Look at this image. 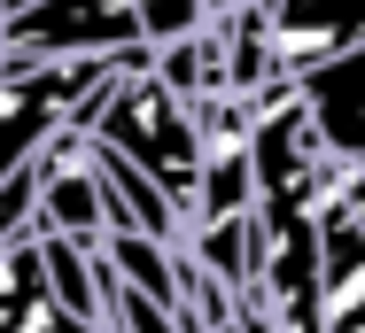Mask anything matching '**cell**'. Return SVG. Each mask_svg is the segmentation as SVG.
<instances>
[{
	"label": "cell",
	"instance_id": "6",
	"mask_svg": "<svg viewBox=\"0 0 365 333\" xmlns=\"http://www.w3.org/2000/svg\"><path fill=\"white\" fill-rule=\"evenodd\" d=\"M225 8H241V0H210V16H225Z\"/></svg>",
	"mask_w": 365,
	"mask_h": 333
},
{
	"label": "cell",
	"instance_id": "1",
	"mask_svg": "<svg viewBox=\"0 0 365 333\" xmlns=\"http://www.w3.org/2000/svg\"><path fill=\"white\" fill-rule=\"evenodd\" d=\"M71 125H86L93 139H109L117 155H133L163 194L179 201V217L195 225V186H202V132H195V101L155 70V47L117 63L86 101H78Z\"/></svg>",
	"mask_w": 365,
	"mask_h": 333
},
{
	"label": "cell",
	"instance_id": "3",
	"mask_svg": "<svg viewBox=\"0 0 365 333\" xmlns=\"http://www.w3.org/2000/svg\"><path fill=\"white\" fill-rule=\"evenodd\" d=\"M31 186H39V225L101 240L109 233V194H101V163H93V132L86 125H55L31 155Z\"/></svg>",
	"mask_w": 365,
	"mask_h": 333
},
{
	"label": "cell",
	"instance_id": "4",
	"mask_svg": "<svg viewBox=\"0 0 365 333\" xmlns=\"http://www.w3.org/2000/svg\"><path fill=\"white\" fill-rule=\"evenodd\" d=\"M295 93H303V109L319 117L327 147L350 155V163L365 171V47H350V55H334V63H319V70H303Z\"/></svg>",
	"mask_w": 365,
	"mask_h": 333
},
{
	"label": "cell",
	"instance_id": "2",
	"mask_svg": "<svg viewBox=\"0 0 365 333\" xmlns=\"http://www.w3.org/2000/svg\"><path fill=\"white\" fill-rule=\"evenodd\" d=\"M0 55L78 63V55H148L133 0H0Z\"/></svg>",
	"mask_w": 365,
	"mask_h": 333
},
{
	"label": "cell",
	"instance_id": "5",
	"mask_svg": "<svg viewBox=\"0 0 365 333\" xmlns=\"http://www.w3.org/2000/svg\"><path fill=\"white\" fill-rule=\"evenodd\" d=\"M133 8H140L148 47H163V39H187L195 23H210V0H133Z\"/></svg>",
	"mask_w": 365,
	"mask_h": 333
}]
</instances>
